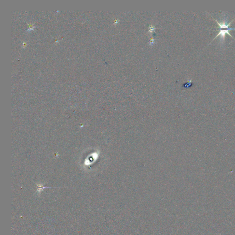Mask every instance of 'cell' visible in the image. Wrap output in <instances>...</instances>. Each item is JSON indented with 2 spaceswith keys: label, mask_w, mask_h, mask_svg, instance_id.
<instances>
[{
  "label": "cell",
  "mask_w": 235,
  "mask_h": 235,
  "mask_svg": "<svg viewBox=\"0 0 235 235\" xmlns=\"http://www.w3.org/2000/svg\"><path fill=\"white\" fill-rule=\"evenodd\" d=\"M219 30V32L216 36V37L214 38L213 40H214L219 35H220V39L221 40L220 42L221 43H223L224 42V40H225V38L226 34H228L229 35H230L231 37H233L229 33V31L231 30H235V28H231L230 29H226V30Z\"/></svg>",
  "instance_id": "6da1fadb"
},
{
  "label": "cell",
  "mask_w": 235,
  "mask_h": 235,
  "mask_svg": "<svg viewBox=\"0 0 235 235\" xmlns=\"http://www.w3.org/2000/svg\"><path fill=\"white\" fill-rule=\"evenodd\" d=\"M45 188H47V187H45L43 186H42V185H37V190L39 191H42Z\"/></svg>",
  "instance_id": "7a4b0ae2"
}]
</instances>
